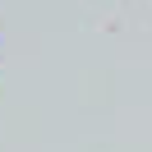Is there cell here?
Instances as JSON below:
<instances>
[]
</instances>
